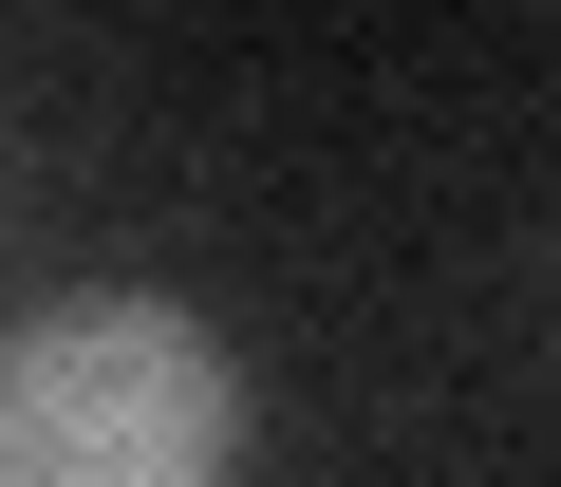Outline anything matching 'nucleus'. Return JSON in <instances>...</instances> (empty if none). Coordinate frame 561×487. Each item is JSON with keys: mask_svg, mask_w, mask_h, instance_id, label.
Returning a JSON list of instances; mask_svg holds the SVG:
<instances>
[{"mask_svg": "<svg viewBox=\"0 0 561 487\" xmlns=\"http://www.w3.org/2000/svg\"><path fill=\"white\" fill-rule=\"evenodd\" d=\"M0 487H243V356L187 301H38L0 338Z\"/></svg>", "mask_w": 561, "mask_h": 487, "instance_id": "1", "label": "nucleus"}]
</instances>
